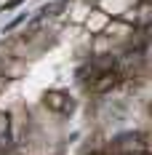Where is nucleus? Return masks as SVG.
Here are the masks:
<instances>
[{
  "label": "nucleus",
  "mask_w": 152,
  "mask_h": 155,
  "mask_svg": "<svg viewBox=\"0 0 152 155\" xmlns=\"http://www.w3.org/2000/svg\"><path fill=\"white\" fill-rule=\"evenodd\" d=\"M115 153H120V155H141V153H147V137L144 134H123V137H118L115 139Z\"/></svg>",
  "instance_id": "nucleus-1"
},
{
  "label": "nucleus",
  "mask_w": 152,
  "mask_h": 155,
  "mask_svg": "<svg viewBox=\"0 0 152 155\" xmlns=\"http://www.w3.org/2000/svg\"><path fill=\"white\" fill-rule=\"evenodd\" d=\"M46 107L53 110V112H61V115H70L72 110H75V102H72V96L64 91H48L46 94Z\"/></svg>",
  "instance_id": "nucleus-2"
},
{
  "label": "nucleus",
  "mask_w": 152,
  "mask_h": 155,
  "mask_svg": "<svg viewBox=\"0 0 152 155\" xmlns=\"http://www.w3.org/2000/svg\"><path fill=\"white\" fill-rule=\"evenodd\" d=\"M120 83V72L118 70H107V72H99L96 78H91V91H96V94H107V91H112L115 86Z\"/></svg>",
  "instance_id": "nucleus-3"
},
{
  "label": "nucleus",
  "mask_w": 152,
  "mask_h": 155,
  "mask_svg": "<svg viewBox=\"0 0 152 155\" xmlns=\"http://www.w3.org/2000/svg\"><path fill=\"white\" fill-rule=\"evenodd\" d=\"M141 155H147V153H141Z\"/></svg>",
  "instance_id": "nucleus-4"
}]
</instances>
